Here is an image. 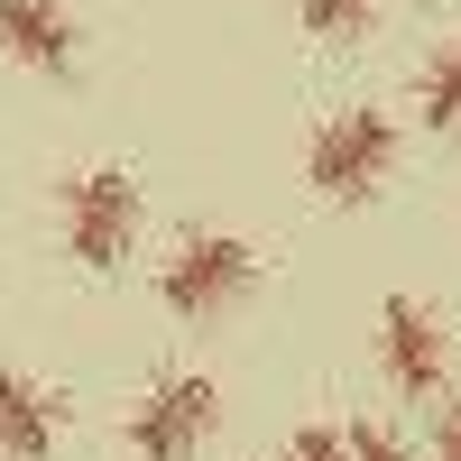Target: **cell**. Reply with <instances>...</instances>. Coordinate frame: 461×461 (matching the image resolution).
Listing matches in <instances>:
<instances>
[{"mask_svg": "<svg viewBox=\"0 0 461 461\" xmlns=\"http://www.w3.org/2000/svg\"><path fill=\"white\" fill-rule=\"evenodd\" d=\"M388 176H397V121L369 111V102L332 111V121L304 139V185H314L323 203H369Z\"/></svg>", "mask_w": 461, "mask_h": 461, "instance_id": "cell-1", "label": "cell"}, {"mask_svg": "<svg viewBox=\"0 0 461 461\" xmlns=\"http://www.w3.org/2000/svg\"><path fill=\"white\" fill-rule=\"evenodd\" d=\"M258 286V249L240 240V230H185V240L167 249V267H158V295H167V314H185V323H212V314H230Z\"/></svg>", "mask_w": 461, "mask_h": 461, "instance_id": "cell-2", "label": "cell"}, {"mask_svg": "<svg viewBox=\"0 0 461 461\" xmlns=\"http://www.w3.org/2000/svg\"><path fill=\"white\" fill-rule=\"evenodd\" d=\"M139 176L130 167H84V176H65V258L74 267H93V277H111V267L130 258L139 240Z\"/></svg>", "mask_w": 461, "mask_h": 461, "instance_id": "cell-3", "label": "cell"}, {"mask_svg": "<svg viewBox=\"0 0 461 461\" xmlns=\"http://www.w3.org/2000/svg\"><path fill=\"white\" fill-rule=\"evenodd\" d=\"M212 425H221V388H212L203 369H176V378H158V388L130 406V452H148V461H194L212 443Z\"/></svg>", "mask_w": 461, "mask_h": 461, "instance_id": "cell-4", "label": "cell"}, {"mask_svg": "<svg viewBox=\"0 0 461 461\" xmlns=\"http://www.w3.org/2000/svg\"><path fill=\"white\" fill-rule=\"evenodd\" d=\"M378 369H388V388L415 397V406H443V378H452V332L425 295H388V314H378Z\"/></svg>", "mask_w": 461, "mask_h": 461, "instance_id": "cell-5", "label": "cell"}, {"mask_svg": "<svg viewBox=\"0 0 461 461\" xmlns=\"http://www.w3.org/2000/svg\"><path fill=\"white\" fill-rule=\"evenodd\" d=\"M0 47H10L19 65H37V74H74L84 28H74L65 0H0Z\"/></svg>", "mask_w": 461, "mask_h": 461, "instance_id": "cell-6", "label": "cell"}, {"mask_svg": "<svg viewBox=\"0 0 461 461\" xmlns=\"http://www.w3.org/2000/svg\"><path fill=\"white\" fill-rule=\"evenodd\" d=\"M56 434H65L56 397L37 388L28 369H0V452H10V461H47V452H56Z\"/></svg>", "mask_w": 461, "mask_h": 461, "instance_id": "cell-7", "label": "cell"}, {"mask_svg": "<svg viewBox=\"0 0 461 461\" xmlns=\"http://www.w3.org/2000/svg\"><path fill=\"white\" fill-rule=\"evenodd\" d=\"M415 121H425L434 139L461 130V37H443V47L415 65Z\"/></svg>", "mask_w": 461, "mask_h": 461, "instance_id": "cell-8", "label": "cell"}, {"mask_svg": "<svg viewBox=\"0 0 461 461\" xmlns=\"http://www.w3.org/2000/svg\"><path fill=\"white\" fill-rule=\"evenodd\" d=\"M295 19L314 28V37H332V47H341V37H360V28L378 19V0H295Z\"/></svg>", "mask_w": 461, "mask_h": 461, "instance_id": "cell-9", "label": "cell"}, {"mask_svg": "<svg viewBox=\"0 0 461 461\" xmlns=\"http://www.w3.org/2000/svg\"><path fill=\"white\" fill-rule=\"evenodd\" d=\"M286 461H351V425H304L286 443Z\"/></svg>", "mask_w": 461, "mask_h": 461, "instance_id": "cell-10", "label": "cell"}, {"mask_svg": "<svg viewBox=\"0 0 461 461\" xmlns=\"http://www.w3.org/2000/svg\"><path fill=\"white\" fill-rule=\"evenodd\" d=\"M351 461H415V452L378 425V415H360V425H351Z\"/></svg>", "mask_w": 461, "mask_h": 461, "instance_id": "cell-11", "label": "cell"}, {"mask_svg": "<svg viewBox=\"0 0 461 461\" xmlns=\"http://www.w3.org/2000/svg\"><path fill=\"white\" fill-rule=\"evenodd\" d=\"M434 461H461V397L434 406Z\"/></svg>", "mask_w": 461, "mask_h": 461, "instance_id": "cell-12", "label": "cell"}]
</instances>
